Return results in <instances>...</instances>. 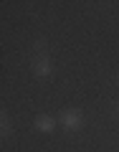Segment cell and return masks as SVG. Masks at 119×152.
Segmentation results:
<instances>
[{"label":"cell","mask_w":119,"mask_h":152,"mask_svg":"<svg viewBox=\"0 0 119 152\" xmlns=\"http://www.w3.org/2000/svg\"><path fill=\"white\" fill-rule=\"evenodd\" d=\"M66 124L74 129V127H79V114H66Z\"/></svg>","instance_id":"obj_1"}]
</instances>
